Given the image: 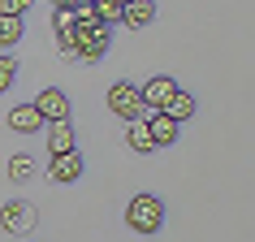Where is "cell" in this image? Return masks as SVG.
Segmentation results:
<instances>
[{
	"label": "cell",
	"instance_id": "obj_1",
	"mask_svg": "<svg viewBox=\"0 0 255 242\" xmlns=\"http://www.w3.org/2000/svg\"><path fill=\"white\" fill-rule=\"evenodd\" d=\"M126 225L134 229V234H143V238H147V234H156V229L164 225V203L156 199V195H147V190H143V195H134V199L126 203Z\"/></svg>",
	"mask_w": 255,
	"mask_h": 242
},
{
	"label": "cell",
	"instance_id": "obj_2",
	"mask_svg": "<svg viewBox=\"0 0 255 242\" xmlns=\"http://www.w3.org/2000/svg\"><path fill=\"white\" fill-rule=\"evenodd\" d=\"M108 52V26L100 22H74V56L78 61H100Z\"/></svg>",
	"mask_w": 255,
	"mask_h": 242
},
{
	"label": "cell",
	"instance_id": "obj_3",
	"mask_svg": "<svg viewBox=\"0 0 255 242\" xmlns=\"http://www.w3.org/2000/svg\"><path fill=\"white\" fill-rule=\"evenodd\" d=\"M108 108H113L121 121H143V113H147L143 100H138L134 82H113V87H108Z\"/></svg>",
	"mask_w": 255,
	"mask_h": 242
},
{
	"label": "cell",
	"instance_id": "obj_4",
	"mask_svg": "<svg viewBox=\"0 0 255 242\" xmlns=\"http://www.w3.org/2000/svg\"><path fill=\"white\" fill-rule=\"evenodd\" d=\"M30 104H35V113H39L43 125H61V121H69V95L61 91V87H48V91H39Z\"/></svg>",
	"mask_w": 255,
	"mask_h": 242
},
{
	"label": "cell",
	"instance_id": "obj_5",
	"mask_svg": "<svg viewBox=\"0 0 255 242\" xmlns=\"http://www.w3.org/2000/svg\"><path fill=\"white\" fill-rule=\"evenodd\" d=\"M182 91L173 78H164V74H156V78H147L143 87H138V100H143V108H151V113H164L169 108V100Z\"/></svg>",
	"mask_w": 255,
	"mask_h": 242
},
{
	"label": "cell",
	"instance_id": "obj_6",
	"mask_svg": "<svg viewBox=\"0 0 255 242\" xmlns=\"http://www.w3.org/2000/svg\"><path fill=\"white\" fill-rule=\"evenodd\" d=\"M0 229L4 234H26V229H35V203L26 199H13L0 208Z\"/></svg>",
	"mask_w": 255,
	"mask_h": 242
},
{
	"label": "cell",
	"instance_id": "obj_7",
	"mask_svg": "<svg viewBox=\"0 0 255 242\" xmlns=\"http://www.w3.org/2000/svg\"><path fill=\"white\" fill-rule=\"evenodd\" d=\"M143 125H147V134H151V143H156V151H160V147H173V143H177V121H173V117L151 113Z\"/></svg>",
	"mask_w": 255,
	"mask_h": 242
},
{
	"label": "cell",
	"instance_id": "obj_8",
	"mask_svg": "<svg viewBox=\"0 0 255 242\" xmlns=\"http://www.w3.org/2000/svg\"><path fill=\"white\" fill-rule=\"evenodd\" d=\"M82 177V156L78 151H69V156H56L52 164H48V182H56V186H65V182H78Z\"/></svg>",
	"mask_w": 255,
	"mask_h": 242
},
{
	"label": "cell",
	"instance_id": "obj_9",
	"mask_svg": "<svg viewBox=\"0 0 255 242\" xmlns=\"http://www.w3.org/2000/svg\"><path fill=\"white\" fill-rule=\"evenodd\" d=\"M9 125H13L17 134H35V130H43V121H39V113H35V104L9 108Z\"/></svg>",
	"mask_w": 255,
	"mask_h": 242
},
{
	"label": "cell",
	"instance_id": "obj_10",
	"mask_svg": "<svg viewBox=\"0 0 255 242\" xmlns=\"http://www.w3.org/2000/svg\"><path fill=\"white\" fill-rule=\"evenodd\" d=\"M48 151H52V160H56V156L78 151V147H74V125H69V121H61V125H52V130H48Z\"/></svg>",
	"mask_w": 255,
	"mask_h": 242
},
{
	"label": "cell",
	"instance_id": "obj_11",
	"mask_svg": "<svg viewBox=\"0 0 255 242\" xmlns=\"http://www.w3.org/2000/svg\"><path fill=\"white\" fill-rule=\"evenodd\" d=\"M151 17H156V4H151V0H134V4H121V22H126V26H147Z\"/></svg>",
	"mask_w": 255,
	"mask_h": 242
},
{
	"label": "cell",
	"instance_id": "obj_12",
	"mask_svg": "<svg viewBox=\"0 0 255 242\" xmlns=\"http://www.w3.org/2000/svg\"><path fill=\"white\" fill-rule=\"evenodd\" d=\"M126 143H130V151H138V156H151V151H156V143H151L143 121H130V125H126Z\"/></svg>",
	"mask_w": 255,
	"mask_h": 242
},
{
	"label": "cell",
	"instance_id": "obj_13",
	"mask_svg": "<svg viewBox=\"0 0 255 242\" xmlns=\"http://www.w3.org/2000/svg\"><path fill=\"white\" fill-rule=\"evenodd\" d=\"M164 117H173L177 125H182L186 117H195V95H190V91H177L173 100H169V108H164Z\"/></svg>",
	"mask_w": 255,
	"mask_h": 242
},
{
	"label": "cell",
	"instance_id": "obj_14",
	"mask_svg": "<svg viewBox=\"0 0 255 242\" xmlns=\"http://www.w3.org/2000/svg\"><path fill=\"white\" fill-rule=\"evenodd\" d=\"M9 177H13V182H30V177H35V160H30V156H13V160H9Z\"/></svg>",
	"mask_w": 255,
	"mask_h": 242
},
{
	"label": "cell",
	"instance_id": "obj_15",
	"mask_svg": "<svg viewBox=\"0 0 255 242\" xmlns=\"http://www.w3.org/2000/svg\"><path fill=\"white\" fill-rule=\"evenodd\" d=\"M22 39V22L17 17H0V48H13Z\"/></svg>",
	"mask_w": 255,
	"mask_h": 242
},
{
	"label": "cell",
	"instance_id": "obj_16",
	"mask_svg": "<svg viewBox=\"0 0 255 242\" xmlns=\"http://www.w3.org/2000/svg\"><path fill=\"white\" fill-rule=\"evenodd\" d=\"M95 22H100V26L121 22V4H117V0H95Z\"/></svg>",
	"mask_w": 255,
	"mask_h": 242
},
{
	"label": "cell",
	"instance_id": "obj_17",
	"mask_svg": "<svg viewBox=\"0 0 255 242\" xmlns=\"http://www.w3.org/2000/svg\"><path fill=\"white\" fill-rule=\"evenodd\" d=\"M13 78H17V61L13 56H0V95L13 87Z\"/></svg>",
	"mask_w": 255,
	"mask_h": 242
},
{
	"label": "cell",
	"instance_id": "obj_18",
	"mask_svg": "<svg viewBox=\"0 0 255 242\" xmlns=\"http://www.w3.org/2000/svg\"><path fill=\"white\" fill-rule=\"evenodd\" d=\"M26 9H30V0H0V17H17L22 22Z\"/></svg>",
	"mask_w": 255,
	"mask_h": 242
},
{
	"label": "cell",
	"instance_id": "obj_19",
	"mask_svg": "<svg viewBox=\"0 0 255 242\" xmlns=\"http://www.w3.org/2000/svg\"><path fill=\"white\" fill-rule=\"evenodd\" d=\"M30 242H35V238H30Z\"/></svg>",
	"mask_w": 255,
	"mask_h": 242
}]
</instances>
